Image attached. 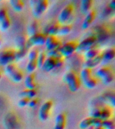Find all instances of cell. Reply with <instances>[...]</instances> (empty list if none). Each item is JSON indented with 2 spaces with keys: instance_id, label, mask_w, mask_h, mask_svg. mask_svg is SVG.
<instances>
[{
  "instance_id": "cell-1",
  "label": "cell",
  "mask_w": 115,
  "mask_h": 129,
  "mask_svg": "<svg viewBox=\"0 0 115 129\" xmlns=\"http://www.w3.org/2000/svg\"><path fill=\"white\" fill-rule=\"evenodd\" d=\"M63 79L71 92H76L80 88L81 82L76 71L69 70L67 71L63 75Z\"/></svg>"
},
{
  "instance_id": "cell-2",
  "label": "cell",
  "mask_w": 115,
  "mask_h": 129,
  "mask_svg": "<svg viewBox=\"0 0 115 129\" xmlns=\"http://www.w3.org/2000/svg\"><path fill=\"white\" fill-rule=\"evenodd\" d=\"M79 78L81 82L88 89H94L98 83V79L93 75L92 70L88 68H83L79 73Z\"/></svg>"
},
{
  "instance_id": "cell-3",
  "label": "cell",
  "mask_w": 115,
  "mask_h": 129,
  "mask_svg": "<svg viewBox=\"0 0 115 129\" xmlns=\"http://www.w3.org/2000/svg\"><path fill=\"white\" fill-rule=\"evenodd\" d=\"M95 76L104 84H110L114 79V73L112 69L108 65H103L96 71Z\"/></svg>"
},
{
  "instance_id": "cell-4",
  "label": "cell",
  "mask_w": 115,
  "mask_h": 129,
  "mask_svg": "<svg viewBox=\"0 0 115 129\" xmlns=\"http://www.w3.org/2000/svg\"><path fill=\"white\" fill-rule=\"evenodd\" d=\"M4 71L14 83L21 82L24 79V73L14 62L4 67Z\"/></svg>"
},
{
  "instance_id": "cell-5",
  "label": "cell",
  "mask_w": 115,
  "mask_h": 129,
  "mask_svg": "<svg viewBox=\"0 0 115 129\" xmlns=\"http://www.w3.org/2000/svg\"><path fill=\"white\" fill-rule=\"evenodd\" d=\"M32 15L34 18L41 17L48 8L49 2L47 0H32L30 1Z\"/></svg>"
},
{
  "instance_id": "cell-6",
  "label": "cell",
  "mask_w": 115,
  "mask_h": 129,
  "mask_svg": "<svg viewBox=\"0 0 115 129\" xmlns=\"http://www.w3.org/2000/svg\"><path fill=\"white\" fill-rule=\"evenodd\" d=\"M94 33L92 34L96 38L97 42H103L111 37V30L110 26L106 24H100L94 28Z\"/></svg>"
},
{
  "instance_id": "cell-7",
  "label": "cell",
  "mask_w": 115,
  "mask_h": 129,
  "mask_svg": "<svg viewBox=\"0 0 115 129\" xmlns=\"http://www.w3.org/2000/svg\"><path fill=\"white\" fill-rule=\"evenodd\" d=\"M75 8L73 4H68L63 8L57 18V22L60 24H67L72 20Z\"/></svg>"
},
{
  "instance_id": "cell-8",
  "label": "cell",
  "mask_w": 115,
  "mask_h": 129,
  "mask_svg": "<svg viewBox=\"0 0 115 129\" xmlns=\"http://www.w3.org/2000/svg\"><path fill=\"white\" fill-rule=\"evenodd\" d=\"M15 52L14 48H6L0 50V67L12 63L15 61Z\"/></svg>"
},
{
  "instance_id": "cell-9",
  "label": "cell",
  "mask_w": 115,
  "mask_h": 129,
  "mask_svg": "<svg viewBox=\"0 0 115 129\" xmlns=\"http://www.w3.org/2000/svg\"><path fill=\"white\" fill-rule=\"evenodd\" d=\"M78 42L77 40H69L63 43L59 50L63 57H69L76 52Z\"/></svg>"
},
{
  "instance_id": "cell-10",
  "label": "cell",
  "mask_w": 115,
  "mask_h": 129,
  "mask_svg": "<svg viewBox=\"0 0 115 129\" xmlns=\"http://www.w3.org/2000/svg\"><path fill=\"white\" fill-rule=\"evenodd\" d=\"M97 39L94 35L90 34L83 38L81 41L78 42V45L77 48L76 52L83 53L86 50H89L90 48H92L94 46H96Z\"/></svg>"
},
{
  "instance_id": "cell-11",
  "label": "cell",
  "mask_w": 115,
  "mask_h": 129,
  "mask_svg": "<svg viewBox=\"0 0 115 129\" xmlns=\"http://www.w3.org/2000/svg\"><path fill=\"white\" fill-rule=\"evenodd\" d=\"M46 36L42 32H38L33 36L28 37L26 42V48L28 50L34 46H43L45 44Z\"/></svg>"
},
{
  "instance_id": "cell-12",
  "label": "cell",
  "mask_w": 115,
  "mask_h": 129,
  "mask_svg": "<svg viewBox=\"0 0 115 129\" xmlns=\"http://www.w3.org/2000/svg\"><path fill=\"white\" fill-rule=\"evenodd\" d=\"M53 107V102L50 100H48L44 102L38 110V118L42 122H45L49 118L50 113Z\"/></svg>"
},
{
  "instance_id": "cell-13",
  "label": "cell",
  "mask_w": 115,
  "mask_h": 129,
  "mask_svg": "<svg viewBox=\"0 0 115 129\" xmlns=\"http://www.w3.org/2000/svg\"><path fill=\"white\" fill-rule=\"evenodd\" d=\"M4 125L7 129L19 128V118L16 112L11 111L6 114L4 118Z\"/></svg>"
},
{
  "instance_id": "cell-14",
  "label": "cell",
  "mask_w": 115,
  "mask_h": 129,
  "mask_svg": "<svg viewBox=\"0 0 115 129\" xmlns=\"http://www.w3.org/2000/svg\"><path fill=\"white\" fill-rule=\"evenodd\" d=\"M11 26V20L5 6H0V30L6 32Z\"/></svg>"
},
{
  "instance_id": "cell-15",
  "label": "cell",
  "mask_w": 115,
  "mask_h": 129,
  "mask_svg": "<svg viewBox=\"0 0 115 129\" xmlns=\"http://www.w3.org/2000/svg\"><path fill=\"white\" fill-rule=\"evenodd\" d=\"M62 44L61 40L57 36H47L44 45L46 46V51H50L59 48Z\"/></svg>"
},
{
  "instance_id": "cell-16",
  "label": "cell",
  "mask_w": 115,
  "mask_h": 129,
  "mask_svg": "<svg viewBox=\"0 0 115 129\" xmlns=\"http://www.w3.org/2000/svg\"><path fill=\"white\" fill-rule=\"evenodd\" d=\"M61 24L57 21L48 23L44 26L42 30V33L47 36H58L59 30Z\"/></svg>"
},
{
  "instance_id": "cell-17",
  "label": "cell",
  "mask_w": 115,
  "mask_h": 129,
  "mask_svg": "<svg viewBox=\"0 0 115 129\" xmlns=\"http://www.w3.org/2000/svg\"><path fill=\"white\" fill-rule=\"evenodd\" d=\"M101 100L106 103V105L114 108L115 106V93L112 90L104 91V92L100 95Z\"/></svg>"
},
{
  "instance_id": "cell-18",
  "label": "cell",
  "mask_w": 115,
  "mask_h": 129,
  "mask_svg": "<svg viewBox=\"0 0 115 129\" xmlns=\"http://www.w3.org/2000/svg\"><path fill=\"white\" fill-rule=\"evenodd\" d=\"M100 53L102 55L101 64L103 65H107V64L112 61L115 57V49L113 47L106 48Z\"/></svg>"
},
{
  "instance_id": "cell-19",
  "label": "cell",
  "mask_w": 115,
  "mask_h": 129,
  "mask_svg": "<svg viewBox=\"0 0 115 129\" xmlns=\"http://www.w3.org/2000/svg\"><path fill=\"white\" fill-rule=\"evenodd\" d=\"M96 17V12L94 10H92L85 15L84 20L81 24V28L83 30H87L92 25Z\"/></svg>"
},
{
  "instance_id": "cell-20",
  "label": "cell",
  "mask_w": 115,
  "mask_h": 129,
  "mask_svg": "<svg viewBox=\"0 0 115 129\" xmlns=\"http://www.w3.org/2000/svg\"><path fill=\"white\" fill-rule=\"evenodd\" d=\"M67 116L65 112H61L56 115L54 120L53 129H65L66 126Z\"/></svg>"
},
{
  "instance_id": "cell-21",
  "label": "cell",
  "mask_w": 115,
  "mask_h": 129,
  "mask_svg": "<svg viewBox=\"0 0 115 129\" xmlns=\"http://www.w3.org/2000/svg\"><path fill=\"white\" fill-rule=\"evenodd\" d=\"M41 69L44 72L46 73L50 72L52 70H54V69H56V58L50 56H47Z\"/></svg>"
},
{
  "instance_id": "cell-22",
  "label": "cell",
  "mask_w": 115,
  "mask_h": 129,
  "mask_svg": "<svg viewBox=\"0 0 115 129\" xmlns=\"http://www.w3.org/2000/svg\"><path fill=\"white\" fill-rule=\"evenodd\" d=\"M101 63H102V55H101V53H100L94 58L85 60L83 64H84L85 68L90 69L92 70L93 69L96 68Z\"/></svg>"
},
{
  "instance_id": "cell-23",
  "label": "cell",
  "mask_w": 115,
  "mask_h": 129,
  "mask_svg": "<svg viewBox=\"0 0 115 129\" xmlns=\"http://www.w3.org/2000/svg\"><path fill=\"white\" fill-rule=\"evenodd\" d=\"M40 24L37 19L32 20L28 24V27H27V34L28 35V37L40 32Z\"/></svg>"
},
{
  "instance_id": "cell-24",
  "label": "cell",
  "mask_w": 115,
  "mask_h": 129,
  "mask_svg": "<svg viewBox=\"0 0 115 129\" xmlns=\"http://www.w3.org/2000/svg\"><path fill=\"white\" fill-rule=\"evenodd\" d=\"M113 115V108L108 105H104L100 107V119L102 120H106L111 119Z\"/></svg>"
},
{
  "instance_id": "cell-25",
  "label": "cell",
  "mask_w": 115,
  "mask_h": 129,
  "mask_svg": "<svg viewBox=\"0 0 115 129\" xmlns=\"http://www.w3.org/2000/svg\"><path fill=\"white\" fill-rule=\"evenodd\" d=\"M24 83L26 89H36L37 83L36 81V75L34 73H30L24 79Z\"/></svg>"
},
{
  "instance_id": "cell-26",
  "label": "cell",
  "mask_w": 115,
  "mask_h": 129,
  "mask_svg": "<svg viewBox=\"0 0 115 129\" xmlns=\"http://www.w3.org/2000/svg\"><path fill=\"white\" fill-rule=\"evenodd\" d=\"M115 10V2L114 0L111 1L108 3V4L107 5L104 10L102 12L101 14V17L102 18H108L109 16H110L111 15L114 14Z\"/></svg>"
},
{
  "instance_id": "cell-27",
  "label": "cell",
  "mask_w": 115,
  "mask_h": 129,
  "mask_svg": "<svg viewBox=\"0 0 115 129\" xmlns=\"http://www.w3.org/2000/svg\"><path fill=\"white\" fill-rule=\"evenodd\" d=\"M92 0H82L80 3V11L83 14L86 15L89 12L92 10Z\"/></svg>"
},
{
  "instance_id": "cell-28",
  "label": "cell",
  "mask_w": 115,
  "mask_h": 129,
  "mask_svg": "<svg viewBox=\"0 0 115 129\" xmlns=\"http://www.w3.org/2000/svg\"><path fill=\"white\" fill-rule=\"evenodd\" d=\"M27 39L26 36L23 34H20L16 36L15 39V45H16V50L18 49H22V48H26V42H27Z\"/></svg>"
},
{
  "instance_id": "cell-29",
  "label": "cell",
  "mask_w": 115,
  "mask_h": 129,
  "mask_svg": "<svg viewBox=\"0 0 115 129\" xmlns=\"http://www.w3.org/2000/svg\"><path fill=\"white\" fill-rule=\"evenodd\" d=\"M38 94V91L36 89H25L20 93V98H26L29 100L36 98Z\"/></svg>"
},
{
  "instance_id": "cell-30",
  "label": "cell",
  "mask_w": 115,
  "mask_h": 129,
  "mask_svg": "<svg viewBox=\"0 0 115 129\" xmlns=\"http://www.w3.org/2000/svg\"><path fill=\"white\" fill-rule=\"evenodd\" d=\"M100 53V52L98 47L97 46H95L92 48H90L89 50H86L83 54L84 56L85 60H88V59H90V58H92L95 56H96Z\"/></svg>"
},
{
  "instance_id": "cell-31",
  "label": "cell",
  "mask_w": 115,
  "mask_h": 129,
  "mask_svg": "<svg viewBox=\"0 0 115 129\" xmlns=\"http://www.w3.org/2000/svg\"><path fill=\"white\" fill-rule=\"evenodd\" d=\"M10 4L16 12H22L24 8V2L22 0H11Z\"/></svg>"
},
{
  "instance_id": "cell-32",
  "label": "cell",
  "mask_w": 115,
  "mask_h": 129,
  "mask_svg": "<svg viewBox=\"0 0 115 129\" xmlns=\"http://www.w3.org/2000/svg\"><path fill=\"white\" fill-rule=\"evenodd\" d=\"M72 30V26L70 24H61L60 28L59 30L58 36H66L70 34Z\"/></svg>"
},
{
  "instance_id": "cell-33",
  "label": "cell",
  "mask_w": 115,
  "mask_h": 129,
  "mask_svg": "<svg viewBox=\"0 0 115 129\" xmlns=\"http://www.w3.org/2000/svg\"><path fill=\"white\" fill-rule=\"evenodd\" d=\"M93 118L92 117H87L83 119L82 120L79 124V128L80 129H88L92 127Z\"/></svg>"
},
{
  "instance_id": "cell-34",
  "label": "cell",
  "mask_w": 115,
  "mask_h": 129,
  "mask_svg": "<svg viewBox=\"0 0 115 129\" xmlns=\"http://www.w3.org/2000/svg\"><path fill=\"white\" fill-rule=\"evenodd\" d=\"M28 50H29L26 47V48H22V49L16 50V52H15V61H20V60H22L27 55Z\"/></svg>"
},
{
  "instance_id": "cell-35",
  "label": "cell",
  "mask_w": 115,
  "mask_h": 129,
  "mask_svg": "<svg viewBox=\"0 0 115 129\" xmlns=\"http://www.w3.org/2000/svg\"><path fill=\"white\" fill-rule=\"evenodd\" d=\"M38 53H39V51L35 47H33V48L29 49L28 54H28V60H30V61H36Z\"/></svg>"
},
{
  "instance_id": "cell-36",
  "label": "cell",
  "mask_w": 115,
  "mask_h": 129,
  "mask_svg": "<svg viewBox=\"0 0 115 129\" xmlns=\"http://www.w3.org/2000/svg\"><path fill=\"white\" fill-rule=\"evenodd\" d=\"M46 52L42 51V52H39L36 59V64H37V68H41L42 66V64L44 62L45 60H46Z\"/></svg>"
},
{
  "instance_id": "cell-37",
  "label": "cell",
  "mask_w": 115,
  "mask_h": 129,
  "mask_svg": "<svg viewBox=\"0 0 115 129\" xmlns=\"http://www.w3.org/2000/svg\"><path fill=\"white\" fill-rule=\"evenodd\" d=\"M37 69L36 61H30L28 60L26 66V70L28 73V74L34 73V71Z\"/></svg>"
},
{
  "instance_id": "cell-38",
  "label": "cell",
  "mask_w": 115,
  "mask_h": 129,
  "mask_svg": "<svg viewBox=\"0 0 115 129\" xmlns=\"http://www.w3.org/2000/svg\"><path fill=\"white\" fill-rule=\"evenodd\" d=\"M102 127L104 129H114V122L112 119H109L106 120H103L102 123Z\"/></svg>"
},
{
  "instance_id": "cell-39",
  "label": "cell",
  "mask_w": 115,
  "mask_h": 129,
  "mask_svg": "<svg viewBox=\"0 0 115 129\" xmlns=\"http://www.w3.org/2000/svg\"><path fill=\"white\" fill-rule=\"evenodd\" d=\"M100 107L95 106L92 108L90 112V117L94 118H100Z\"/></svg>"
},
{
  "instance_id": "cell-40",
  "label": "cell",
  "mask_w": 115,
  "mask_h": 129,
  "mask_svg": "<svg viewBox=\"0 0 115 129\" xmlns=\"http://www.w3.org/2000/svg\"><path fill=\"white\" fill-rule=\"evenodd\" d=\"M46 56L53 57V58H58V57H61L62 55L61 54L60 52L58 49H54V50H50V51H46Z\"/></svg>"
},
{
  "instance_id": "cell-41",
  "label": "cell",
  "mask_w": 115,
  "mask_h": 129,
  "mask_svg": "<svg viewBox=\"0 0 115 129\" xmlns=\"http://www.w3.org/2000/svg\"><path fill=\"white\" fill-rule=\"evenodd\" d=\"M38 104H39V98L36 97V98H34L30 99L27 106H28L30 108H35V107L37 106Z\"/></svg>"
},
{
  "instance_id": "cell-42",
  "label": "cell",
  "mask_w": 115,
  "mask_h": 129,
  "mask_svg": "<svg viewBox=\"0 0 115 129\" xmlns=\"http://www.w3.org/2000/svg\"><path fill=\"white\" fill-rule=\"evenodd\" d=\"M29 99L26 98H20L18 102V106L20 108H24L28 106V102H29Z\"/></svg>"
},
{
  "instance_id": "cell-43",
  "label": "cell",
  "mask_w": 115,
  "mask_h": 129,
  "mask_svg": "<svg viewBox=\"0 0 115 129\" xmlns=\"http://www.w3.org/2000/svg\"><path fill=\"white\" fill-rule=\"evenodd\" d=\"M102 120L100 118H93V123L92 128H96V127L102 126Z\"/></svg>"
},
{
  "instance_id": "cell-44",
  "label": "cell",
  "mask_w": 115,
  "mask_h": 129,
  "mask_svg": "<svg viewBox=\"0 0 115 129\" xmlns=\"http://www.w3.org/2000/svg\"><path fill=\"white\" fill-rule=\"evenodd\" d=\"M93 129H104L102 126L100 127H96V128H93Z\"/></svg>"
},
{
  "instance_id": "cell-45",
  "label": "cell",
  "mask_w": 115,
  "mask_h": 129,
  "mask_svg": "<svg viewBox=\"0 0 115 129\" xmlns=\"http://www.w3.org/2000/svg\"><path fill=\"white\" fill-rule=\"evenodd\" d=\"M2 70H1V69H0V80L2 79Z\"/></svg>"
},
{
  "instance_id": "cell-46",
  "label": "cell",
  "mask_w": 115,
  "mask_h": 129,
  "mask_svg": "<svg viewBox=\"0 0 115 129\" xmlns=\"http://www.w3.org/2000/svg\"><path fill=\"white\" fill-rule=\"evenodd\" d=\"M2 39L0 38V47H1V46H2Z\"/></svg>"
}]
</instances>
